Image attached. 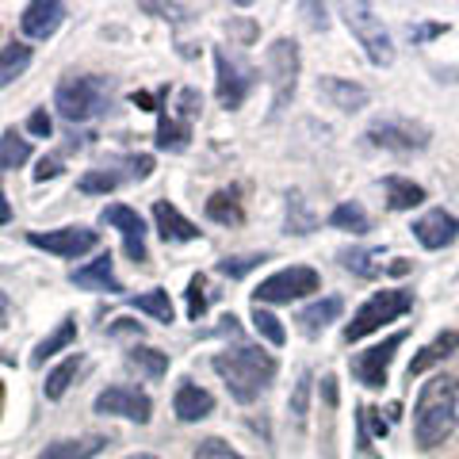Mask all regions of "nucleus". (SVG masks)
<instances>
[{"label":"nucleus","instance_id":"nucleus-1","mask_svg":"<svg viewBox=\"0 0 459 459\" xmlns=\"http://www.w3.org/2000/svg\"><path fill=\"white\" fill-rule=\"evenodd\" d=\"M214 371L222 376V383L230 386V394H234V402H241V406H249V402H256L268 383L276 379V356L256 349V344H238V349H226L214 356Z\"/></svg>","mask_w":459,"mask_h":459},{"label":"nucleus","instance_id":"nucleus-2","mask_svg":"<svg viewBox=\"0 0 459 459\" xmlns=\"http://www.w3.org/2000/svg\"><path fill=\"white\" fill-rule=\"evenodd\" d=\"M459 383L452 376H433L413 406V437L421 448H437L452 437V429L459 425Z\"/></svg>","mask_w":459,"mask_h":459},{"label":"nucleus","instance_id":"nucleus-3","mask_svg":"<svg viewBox=\"0 0 459 459\" xmlns=\"http://www.w3.org/2000/svg\"><path fill=\"white\" fill-rule=\"evenodd\" d=\"M111 81L100 77V74H74V77H62L54 89V108L62 119L69 123H92L100 119L108 108H111Z\"/></svg>","mask_w":459,"mask_h":459},{"label":"nucleus","instance_id":"nucleus-4","mask_svg":"<svg viewBox=\"0 0 459 459\" xmlns=\"http://www.w3.org/2000/svg\"><path fill=\"white\" fill-rule=\"evenodd\" d=\"M410 310H413V291H406V287H386V291H376L360 310L352 314V322L344 325V341L349 344L364 341V337L376 333V329H383L386 322H394V318H402V314H410Z\"/></svg>","mask_w":459,"mask_h":459},{"label":"nucleus","instance_id":"nucleus-5","mask_svg":"<svg viewBox=\"0 0 459 459\" xmlns=\"http://www.w3.org/2000/svg\"><path fill=\"white\" fill-rule=\"evenodd\" d=\"M364 138H368V146H376V150L418 153L433 142V131H429L421 119H410V115H379V119H371Z\"/></svg>","mask_w":459,"mask_h":459},{"label":"nucleus","instance_id":"nucleus-6","mask_svg":"<svg viewBox=\"0 0 459 459\" xmlns=\"http://www.w3.org/2000/svg\"><path fill=\"white\" fill-rule=\"evenodd\" d=\"M214 69H219V81H214V92H219V104L226 111H238L249 100V92L256 89V65L246 62L238 50L219 47L214 50Z\"/></svg>","mask_w":459,"mask_h":459},{"label":"nucleus","instance_id":"nucleus-7","mask_svg":"<svg viewBox=\"0 0 459 459\" xmlns=\"http://www.w3.org/2000/svg\"><path fill=\"white\" fill-rule=\"evenodd\" d=\"M344 27L356 35V42L364 47L371 65H391L394 62L391 31H386V23L376 16V8L371 4H349L344 8Z\"/></svg>","mask_w":459,"mask_h":459},{"label":"nucleus","instance_id":"nucleus-8","mask_svg":"<svg viewBox=\"0 0 459 459\" xmlns=\"http://www.w3.org/2000/svg\"><path fill=\"white\" fill-rule=\"evenodd\" d=\"M314 291H322V276L310 264H291L276 272V276L261 280V287L253 291V307H268V303H295Z\"/></svg>","mask_w":459,"mask_h":459},{"label":"nucleus","instance_id":"nucleus-9","mask_svg":"<svg viewBox=\"0 0 459 459\" xmlns=\"http://www.w3.org/2000/svg\"><path fill=\"white\" fill-rule=\"evenodd\" d=\"M268 62V81H272V115H280L299 89V42L295 39H276L264 54Z\"/></svg>","mask_w":459,"mask_h":459},{"label":"nucleus","instance_id":"nucleus-10","mask_svg":"<svg viewBox=\"0 0 459 459\" xmlns=\"http://www.w3.org/2000/svg\"><path fill=\"white\" fill-rule=\"evenodd\" d=\"M199 108H204V96H199V89H180L177 104H172V115L165 111L161 123H157V150L177 153V150L188 146L192 123L199 119Z\"/></svg>","mask_w":459,"mask_h":459},{"label":"nucleus","instance_id":"nucleus-11","mask_svg":"<svg viewBox=\"0 0 459 459\" xmlns=\"http://www.w3.org/2000/svg\"><path fill=\"white\" fill-rule=\"evenodd\" d=\"M92 410L104 413V418H126V421H138V425H146L153 418L150 394L138 391V386H126V383H115V386H108V391H100Z\"/></svg>","mask_w":459,"mask_h":459},{"label":"nucleus","instance_id":"nucleus-12","mask_svg":"<svg viewBox=\"0 0 459 459\" xmlns=\"http://www.w3.org/2000/svg\"><path fill=\"white\" fill-rule=\"evenodd\" d=\"M150 172H153V157H146V153H131V169H119V161L111 157L108 165L84 172V177L77 180V188L89 192V195H108L126 180H146Z\"/></svg>","mask_w":459,"mask_h":459},{"label":"nucleus","instance_id":"nucleus-13","mask_svg":"<svg viewBox=\"0 0 459 459\" xmlns=\"http://www.w3.org/2000/svg\"><path fill=\"white\" fill-rule=\"evenodd\" d=\"M406 344V329H398V333H391L386 341H379V344H371V349H364V352H356L352 356V376H356V383H364V386H371V391H379V386L386 383V371H391V364H394V352Z\"/></svg>","mask_w":459,"mask_h":459},{"label":"nucleus","instance_id":"nucleus-14","mask_svg":"<svg viewBox=\"0 0 459 459\" xmlns=\"http://www.w3.org/2000/svg\"><path fill=\"white\" fill-rule=\"evenodd\" d=\"M27 241H31L35 249L65 256V261H77V256L92 253L100 246V234H96V230H89V226H62V230H47V234H42V230H31Z\"/></svg>","mask_w":459,"mask_h":459},{"label":"nucleus","instance_id":"nucleus-15","mask_svg":"<svg viewBox=\"0 0 459 459\" xmlns=\"http://www.w3.org/2000/svg\"><path fill=\"white\" fill-rule=\"evenodd\" d=\"M100 222L104 226H115L123 234V249L131 256L134 264H146L150 261V249H146V222H142V214L123 207V204H111L100 211Z\"/></svg>","mask_w":459,"mask_h":459},{"label":"nucleus","instance_id":"nucleus-16","mask_svg":"<svg viewBox=\"0 0 459 459\" xmlns=\"http://www.w3.org/2000/svg\"><path fill=\"white\" fill-rule=\"evenodd\" d=\"M413 238H418L425 249H448L452 241L459 238V219L448 214L444 207H437V211H429V214H421V219L413 222Z\"/></svg>","mask_w":459,"mask_h":459},{"label":"nucleus","instance_id":"nucleus-17","mask_svg":"<svg viewBox=\"0 0 459 459\" xmlns=\"http://www.w3.org/2000/svg\"><path fill=\"white\" fill-rule=\"evenodd\" d=\"M111 253H100L96 261L81 264L69 272V283L74 287H84V291H104V295H123V283L115 280V268H111Z\"/></svg>","mask_w":459,"mask_h":459},{"label":"nucleus","instance_id":"nucleus-18","mask_svg":"<svg viewBox=\"0 0 459 459\" xmlns=\"http://www.w3.org/2000/svg\"><path fill=\"white\" fill-rule=\"evenodd\" d=\"M318 96L325 100L329 108H337L344 115L368 108V100H371V92L364 89V84L344 81V77H318Z\"/></svg>","mask_w":459,"mask_h":459},{"label":"nucleus","instance_id":"nucleus-19","mask_svg":"<svg viewBox=\"0 0 459 459\" xmlns=\"http://www.w3.org/2000/svg\"><path fill=\"white\" fill-rule=\"evenodd\" d=\"M62 20H65V4H57V0H35V4L23 8L20 31L27 39H50L62 27Z\"/></svg>","mask_w":459,"mask_h":459},{"label":"nucleus","instance_id":"nucleus-20","mask_svg":"<svg viewBox=\"0 0 459 459\" xmlns=\"http://www.w3.org/2000/svg\"><path fill=\"white\" fill-rule=\"evenodd\" d=\"M172 410H177L180 421H204L207 413H214V394L204 391L199 383L184 379V383L177 386V394H172Z\"/></svg>","mask_w":459,"mask_h":459},{"label":"nucleus","instance_id":"nucleus-21","mask_svg":"<svg viewBox=\"0 0 459 459\" xmlns=\"http://www.w3.org/2000/svg\"><path fill=\"white\" fill-rule=\"evenodd\" d=\"M108 437L104 433H84V437H69V440H54L39 452V459H92L108 448Z\"/></svg>","mask_w":459,"mask_h":459},{"label":"nucleus","instance_id":"nucleus-22","mask_svg":"<svg viewBox=\"0 0 459 459\" xmlns=\"http://www.w3.org/2000/svg\"><path fill=\"white\" fill-rule=\"evenodd\" d=\"M153 222H157V234H161L165 241H172V246H177V241H195L199 238V226L192 222V219H184V214L172 207V204H153Z\"/></svg>","mask_w":459,"mask_h":459},{"label":"nucleus","instance_id":"nucleus-23","mask_svg":"<svg viewBox=\"0 0 459 459\" xmlns=\"http://www.w3.org/2000/svg\"><path fill=\"white\" fill-rule=\"evenodd\" d=\"M452 352H459V333H455V329H448V333H440L437 341H429L425 349H421V352L410 360L406 376H410V379H413V376H425L429 368H437L440 360H448Z\"/></svg>","mask_w":459,"mask_h":459},{"label":"nucleus","instance_id":"nucleus-24","mask_svg":"<svg viewBox=\"0 0 459 459\" xmlns=\"http://www.w3.org/2000/svg\"><path fill=\"white\" fill-rule=\"evenodd\" d=\"M341 310H344L341 295H325V299H318V303H310L307 310H299V325H303L307 337H318L329 322L341 318Z\"/></svg>","mask_w":459,"mask_h":459},{"label":"nucleus","instance_id":"nucleus-25","mask_svg":"<svg viewBox=\"0 0 459 459\" xmlns=\"http://www.w3.org/2000/svg\"><path fill=\"white\" fill-rule=\"evenodd\" d=\"M74 341H77V318H74V314H65V318L57 322V329H54V333H50V337H42V341L35 344V352H31V364H35V368H42V364H47L54 352L69 349V344H74Z\"/></svg>","mask_w":459,"mask_h":459},{"label":"nucleus","instance_id":"nucleus-26","mask_svg":"<svg viewBox=\"0 0 459 459\" xmlns=\"http://www.w3.org/2000/svg\"><path fill=\"white\" fill-rule=\"evenodd\" d=\"M383 192H386V207L391 211H413V207L425 204V188L421 184H413V180H406V177H386Z\"/></svg>","mask_w":459,"mask_h":459},{"label":"nucleus","instance_id":"nucleus-27","mask_svg":"<svg viewBox=\"0 0 459 459\" xmlns=\"http://www.w3.org/2000/svg\"><path fill=\"white\" fill-rule=\"evenodd\" d=\"M207 219L211 222H222V226H238L241 219H246V211H241V199H238V192L234 188H222V192H214L211 199H207Z\"/></svg>","mask_w":459,"mask_h":459},{"label":"nucleus","instance_id":"nucleus-28","mask_svg":"<svg viewBox=\"0 0 459 459\" xmlns=\"http://www.w3.org/2000/svg\"><path fill=\"white\" fill-rule=\"evenodd\" d=\"M126 364L138 368L146 379H165L169 376V352L150 349V344H134V349L126 352Z\"/></svg>","mask_w":459,"mask_h":459},{"label":"nucleus","instance_id":"nucleus-29","mask_svg":"<svg viewBox=\"0 0 459 459\" xmlns=\"http://www.w3.org/2000/svg\"><path fill=\"white\" fill-rule=\"evenodd\" d=\"M318 230V214L310 211V204L303 199V192H287V234L307 238Z\"/></svg>","mask_w":459,"mask_h":459},{"label":"nucleus","instance_id":"nucleus-30","mask_svg":"<svg viewBox=\"0 0 459 459\" xmlns=\"http://www.w3.org/2000/svg\"><path fill=\"white\" fill-rule=\"evenodd\" d=\"M81 368H84V356H81V352H74L69 360L57 364V368L50 371V376H47V383H42V391H47V398H50V402L62 398V394L69 391V386H74V379H77V371H81Z\"/></svg>","mask_w":459,"mask_h":459},{"label":"nucleus","instance_id":"nucleus-31","mask_svg":"<svg viewBox=\"0 0 459 459\" xmlns=\"http://www.w3.org/2000/svg\"><path fill=\"white\" fill-rule=\"evenodd\" d=\"M383 249H349V253H341V264L356 272V276H364V280H376L386 272V264L379 261Z\"/></svg>","mask_w":459,"mask_h":459},{"label":"nucleus","instance_id":"nucleus-32","mask_svg":"<svg viewBox=\"0 0 459 459\" xmlns=\"http://www.w3.org/2000/svg\"><path fill=\"white\" fill-rule=\"evenodd\" d=\"M27 65H31V47H23V42H12V47H0V89L16 81Z\"/></svg>","mask_w":459,"mask_h":459},{"label":"nucleus","instance_id":"nucleus-33","mask_svg":"<svg viewBox=\"0 0 459 459\" xmlns=\"http://www.w3.org/2000/svg\"><path fill=\"white\" fill-rule=\"evenodd\" d=\"M329 226L344 230V234H368L371 219L360 204H341V207H333V214H329Z\"/></svg>","mask_w":459,"mask_h":459},{"label":"nucleus","instance_id":"nucleus-34","mask_svg":"<svg viewBox=\"0 0 459 459\" xmlns=\"http://www.w3.org/2000/svg\"><path fill=\"white\" fill-rule=\"evenodd\" d=\"M27 161H31V142L20 138L16 131L0 134V172H4V169H20Z\"/></svg>","mask_w":459,"mask_h":459},{"label":"nucleus","instance_id":"nucleus-35","mask_svg":"<svg viewBox=\"0 0 459 459\" xmlns=\"http://www.w3.org/2000/svg\"><path fill=\"white\" fill-rule=\"evenodd\" d=\"M310 391H314V379H310V371H303V376H299V383L291 386V398H287V413H291L295 429H303V425H307V410H310Z\"/></svg>","mask_w":459,"mask_h":459},{"label":"nucleus","instance_id":"nucleus-36","mask_svg":"<svg viewBox=\"0 0 459 459\" xmlns=\"http://www.w3.org/2000/svg\"><path fill=\"white\" fill-rule=\"evenodd\" d=\"M131 307L142 310V314H150V318H157V322H165V325L172 322V303H169V291H161V287H153V291L131 299Z\"/></svg>","mask_w":459,"mask_h":459},{"label":"nucleus","instance_id":"nucleus-37","mask_svg":"<svg viewBox=\"0 0 459 459\" xmlns=\"http://www.w3.org/2000/svg\"><path fill=\"white\" fill-rule=\"evenodd\" d=\"M253 329H256V333H261L268 344H276V349H280V344L287 341V329H283V322L276 318V314H272L268 307H253Z\"/></svg>","mask_w":459,"mask_h":459},{"label":"nucleus","instance_id":"nucleus-38","mask_svg":"<svg viewBox=\"0 0 459 459\" xmlns=\"http://www.w3.org/2000/svg\"><path fill=\"white\" fill-rule=\"evenodd\" d=\"M268 261V253H241V256H226V261H219V272L230 280H241V276H249L253 268H261Z\"/></svg>","mask_w":459,"mask_h":459},{"label":"nucleus","instance_id":"nucleus-39","mask_svg":"<svg viewBox=\"0 0 459 459\" xmlns=\"http://www.w3.org/2000/svg\"><path fill=\"white\" fill-rule=\"evenodd\" d=\"M207 314V280L204 276H192L188 280V318L199 322Z\"/></svg>","mask_w":459,"mask_h":459},{"label":"nucleus","instance_id":"nucleus-40","mask_svg":"<svg viewBox=\"0 0 459 459\" xmlns=\"http://www.w3.org/2000/svg\"><path fill=\"white\" fill-rule=\"evenodd\" d=\"M192 459H241V455H238L234 448H230L226 440H219V437H207V440H199V444H195Z\"/></svg>","mask_w":459,"mask_h":459},{"label":"nucleus","instance_id":"nucleus-41","mask_svg":"<svg viewBox=\"0 0 459 459\" xmlns=\"http://www.w3.org/2000/svg\"><path fill=\"white\" fill-rule=\"evenodd\" d=\"M27 131H31L35 138H50V131H54V123H50V115H47V108H39V111H31V119H27Z\"/></svg>","mask_w":459,"mask_h":459},{"label":"nucleus","instance_id":"nucleus-42","mask_svg":"<svg viewBox=\"0 0 459 459\" xmlns=\"http://www.w3.org/2000/svg\"><path fill=\"white\" fill-rule=\"evenodd\" d=\"M57 172H62V153H50V157H42V161H39L35 180H39V184H42V180H54Z\"/></svg>","mask_w":459,"mask_h":459},{"label":"nucleus","instance_id":"nucleus-43","mask_svg":"<svg viewBox=\"0 0 459 459\" xmlns=\"http://www.w3.org/2000/svg\"><path fill=\"white\" fill-rule=\"evenodd\" d=\"M448 27L444 23H418V27H410V39L413 42H429V39H437V35H444Z\"/></svg>","mask_w":459,"mask_h":459},{"label":"nucleus","instance_id":"nucleus-44","mask_svg":"<svg viewBox=\"0 0 459 459\" xmlns=\"http://www.w3.org/2000/svg\"><path fill=\"white\" fill-rule=\"evenodd\" d=\"M322 398H325V406H329V410L337 406V379H333V376H325V379H322Z\"/></svg>","mask_w":459,"mask_h":459},{"label":"nucleus","instance_id":"nucleus-45","mask_svg":"<svg viewBox=\"0 0 459 459\" xmlns=\"http://www.w3.org/2000/svg\"><path fill=\"white\" fill-rule=\"evenodd\" d=\"M8 322H12V299L8 291H0V329H8Z\"/></svg>","mask_w":459,"mask_h":459},{"label":"nucleus","instance_id":"nucleus-46","mask_svg":"<svg viewBox=\"0 0 459 459\" xmlns=\"http://www.w3.org/2000/svg\"><path fill=\"white\" fill-rule=\"evenodd\" d=\"M111 333H138V337H142V325H138V322H126V318H115Z\"/></svg>","mask_w":459,"mask_h":459},{"label":"nucleus","instance_id":"nucleus-47","mask_svg":"<svg viewBox=\"0 0 459 459\" xmlns=\"http://www.w3.org/2000/svg\"><path fill=\"white\" fill-rule=\"evenodd\" d=\"M131 100H134V104H138L142 111H157V108H153V96H150V92H134Z\"/></svg>","mask_w":459,"mask_h":459},{"label":"nucleus","instance_id":"nucleus-48","mask_svg":"<svg viewBox=\"0 0 459 459\" xmlns=\"http://www.w3.org/2000/svg\"><path fill=\"white\" fill-rule=\"evenodd\" d=\"M4 222H12V204L4 199V188H0V226Z\"/></svg>","mask_w":459,"mask_h":459},{"label":"nucleus","instance_id":"nucleus-49","mask_svg":"<svg viewBox=\"0 0 459 459\" xmlns=\"http://www.w3.org/2000/svg\"><path fill=\"white\" fill-rule=\"evenodd\" d=\"M126 459H161V455H150V452H134V455H126Z\"/></svg>","mask_w":459,"mask_h":459},{"label":"nucleus","instance_id":"nucleus-50","mask_svg":"<svg viewBox=\"0 0 459 459\" xmlns=\"http://www.w3.org/2000/svg\"><path fill=\"white\" fill-rule=\"evenodd\" d=\"M0 413H4V383H0Z\"/></svg>","mask_w":459,"mask_h":459},{"label":"nucleus","instance_id":"nucleus-51","mask_svg":"<svg viewBox=\"0 0 459 459\" xmlns=\"http://www.w3.org/2000/svg\"><path fill=\"white\" fill-rule=\"evenodd\" d=\"M455 418H459V413H455Z\"/></svg>","mask_w":459,"mask_h":459}]
</instances>
